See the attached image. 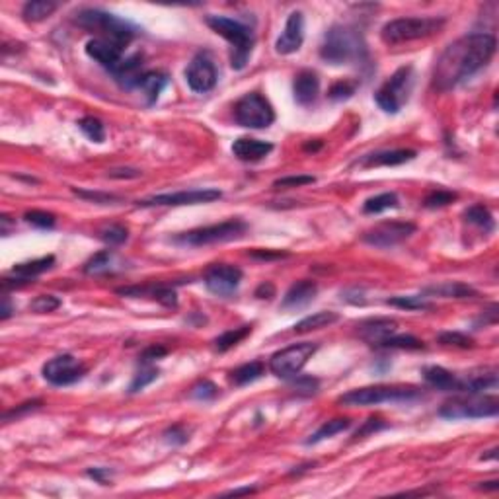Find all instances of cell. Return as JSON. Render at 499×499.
I'll return each mask as SVG.
<instances>
[{
	"mask_svg": "<svg viewBox=\"0 0 499 499\" xmlns=\"http://www.w3.org/2000/svg\"><path fill=\"white\" fill-rule=\"evenodd\" d=\"M498 42L491 33H468L453 42L441 53L433 71V84L441 92H448L458 84L466 82L482 71L496 55Z\"/></svg>",
	"mask_w": 499,
	"mask_h": 499,
	"instance_id": "6da1fadb",
	"label": "cell"
},
{
	"mask_svg": "<svg viewBox=\"0 0 499 499\" xmlns=\"http://www.w3.org/2000/svg\"><path fill=\"white\" fill-rule=\"evenodd\" d=\"M322 61L330 64H359L369 59L367 43L361 31L351 26H332L324 35L320 45Z\"/></svg>",
	"mask_w": 499,
	"mask_h": 499,
	"instance_id": "7a4b0ae2",
	"label": "cell"
},
{
	"mask_svg": "<svg viewBox=\"0 0 499 499\" xmlns=\"http://www.w3.org/2000/svg\"><path fill=\"white\" fill-rule=\"evenodd\" d=\"M74 21L84 30L98 33L100 40L114 43L121 49H125L133 42L141 31L135 24L115 16L112 12L100 10V8H84V10L76 12Z\"/></svg>",
	"mask_w": 499,
	"mask_h": 499,
	"instance_id": "3957f363",
	"label": "cell"
},
{
	"mask_svg": "<svg viewBox=\"0 0 499 499\" xmlns=\"http://www.w3.org/2000/svg\"><path fill=\"white\" fill-rule=\"evenodd\" d=\"M207 26L211 30L225 37L232 45L230 47V64L234 71H242L250 61L254 49V31L246 24L227 18V16H207Z\"/></svg>",
	"mask_w": 499,
	"mask_h": 499,
	"instance_id": "277c9868",
	"label": "cell"
},
{
	"mask_svg": "<svg viewBox=\"0 0 499 499\" xmlns=\"http://www.w3.org/2000/svg\"><path fill=\"white\" fill-rule=\"evenodd\" d=\"M421 396V390L416 386H365L355 388L338 398V404L347 408H359V405H378V404H402V402H414Z\"/></svg>",
	"mask_w": 499,
	"mask_h": 499,
	"instance_id": "5b68a950",
	"label": "cell"
},
{
	"mask_svg": "<svg viewBox=\"0 0 499 499\" xmlns=\"http://www.w3.org/2000/svg\"><path fill=\"white\" fill-rule=\"evenodd\" d=\"M445 26V18L433 16H408L386 21L380 30V40L386 45H400V43L426 40L435 35L437 31Z\"/></svg>",
	"mask_w": 499,
	"mask_h": 499,
	"instance_id": "8992f818",
	"label": "cell"
},
{
	"mask_svg": "<svg viewBox=\"0 0 499 499\" xmlns=\"http://www.w3.org/2000/svg\"><path fill=\"white\" fill-rule=\"evenodd\" d=\"M414 82H416L414 67L412 64L400 67L374 94L378 107L386 114H398L408 104L410 94L414 90Z\"/></svg>",
	"mask_w": 499,
	"mask_h": 499,
	"instance_id": "52a82bcc",
	"label": "cell"
},
{
	"mask_svg": "<svg viewBox=\"0 0 499 499\" xmlns=\"http://www.w3.org/2000/svg\"><path fill=\"white\" fill-rule=\"evenodd\" d=\"M248 225L240 218H230L218 225H209V227H199V229L187 230L177 234L174 242L182 244V246H209V244H222V242H230V240H238L246 234Z\"/></svg>",
	"mask_w": 499,
	"mask_h": 499,
	"instance_id": "ba28073f",
	"label": "cell"
},
{
	"mask_svg": "<svg viewBox=\"0 0 499 499\" xmlns=\"http://www.w3.org/2000/svg\"><path fill=\"white\" fill-rule=\"evenodd\" d=\"M499 414L498 396L462 394L441 405L439 416L447 419H482L496 417Z\"/></svg>",
	"mask_w": 499,
	"mask_h": 499,
	"instance_id": "9c48e42d",
	"label": "cell"
},
{
	"mask_svg": "<svg viewBox=\"0 0 499 499\" xmlns=\"http://www.w3.org/2000/svg\"><path fill=\"white\" fill-rule=\"evenodd\" d=\"M316 351H318V343L302 342L289 345V347L271 355L270 371L279 378L291 380L301 373L304 365L308 363V359H312V355Z\"/></svg>",
	"mask_w": 499,
	"mask_h": 499,
	"instance_id": "30bf717a",
	"label": "cell"
},
{
	"mask_svg": "<svg viewBox=\"0 0 499 499\" xmlns=\"http://www.w3.org/2000/svg\"><path fill=\"white\" fill-rule=\"evenodd\" d=\"M234 119L246 129H268L275 121V112L260 92H250L234 105Z\"/></svg>",
	"mask_w": 499,
	"mask_h": 499,
	"instance_id": "8fae6325",
	"label": "cell"
},
{
	"mask_svg": "<svg viewBox=\"0 0 499 499\" xmlns=\"http://www.w3.org/2000/svg\"><path fill=\"white\" fill-rule=\"evenodd\" d=\"M222 198V193L213 187L205 189H189V191H176V193H160L143 201H137L139 207H182V205H199V203H211L215 199Z\"/></svg>",
	"mask_w": 499,
	"mask_h": 499,
	"instance_id": "7c38bea8",
	"label": "cell"
},
{
	"mask_svg": "<svg viewBox=\"0 0 499 499\" xmlns=\"http://www.w3.org/2000/svg\"><path fill=\"white\" fill-rule=\"evenodd\" d=\"M84 374H86V365L71 353L57 355L43 365L45 380L55 386L74 385L82 378Z\"/></svg>",
	"mask_w": 499,
	"mask_h": 499,
	"instance_id": "4fadbf2b",
	"label": "cell"
},
{
	"mask_svg": "<svg viewBox=\"0 0 499 499\" xmlns=\"http://www.w3.org/2000/svg\"><path fill=\"white\" fill-rule=\"evenodd\" d=\"M417 227L414 222H402V220H390V222H380L374 229L367 230L363 234V242L374 248H392L396 244L410 238Z\"/></svg>",
	"mask_w": 499,
	"mask_h": 499,
	"instance_id": "5bb4252c",
	"label": "cell"
},
{
	"mask_svg": "<svg viewBox=\"0 0 499 499\" xmlns=\"http://www.w3.org/2000/svg\"><path fill=\"white\" fill-rule=\"evenodd\" d=\"M217 67L209 53H198L186 69L187 86L198 94H207L217 86Z\"/></svg>",
	"mask_w": 499,
	"mask_h": 499,
	"instance_id": "9a60e30c",
	"label": "cell"
},
{
	"mask_svg": "<svg viewBox=\"0 0 499 499\" xmlns=\"http://www.w3.org/2000/svg\"><path fill=\"white\" fill-rule=\"evenodd\" d=\"M205 287L217 297H230L238 291L242 283V270L229 263H215L205 271Z\"/></svg>",
	"mask_w": 499,
	"mask_h": 499,
	"instance_id": "2e32d148",
	"label": "cell"
},
{
	"mask_svg": "<svg viewBox=\"0 0 499 499\" xmlns=\"http://www.w3.org/2000/svg\"><path fill=\"white\" fill-rule=\"evenodd\" d=\"M304 42V14L295 10L289 14L285 28L275 42V51L279 55H292L302 47Z\"/></svg>",
	"mask_w": 499,
	"mask_h": 499,
	"instance_id": "e0dca14e",
	"label": "cell"
},
{
	"mask_svg": "<svg viewBox=\"0 0 499 499\" xmlns=\"http://www.w3.org/2000/svg\"><path fill=\"white\" fill-rule=\"evenodd\" d=\"M86 55L94 59L98 64H102L105 71H110L112 74L117 73V69L123 64V49L117 47L114 43L100 40V37H94L90 42L86 43Z\"/></svg>",
	"mask_w": 499,
	"mask_h": 499,
	"instance_id": "ac0fdd59",
	"label": "cell"
},
{
	"mask_svg": "<svg viewBox=\"0 0 499 499\" xmlns=\"http://www.w3.org/2000/svg\"><path fill=\"white\" fill-rule=\"evenodd\" d=\"M292 94H295V102L302 107H310L320 94V78L314 71L304 69L295 76L292 82Z\"/></svg>",
	"mask_w": 499,
	"mask_h": 499,
	"instance_id": "d6986e66",
	"label": "cell"
},
{
	"mask_svg": "<svg viewBox=\"0 0 499 499\" xmlns=\"http://www.w3.org/2000/svg\"><path fill=\"white\" fill-rule=\"evenodd\" d=\"M271 150H273L271 143L260 139H250V137H240L232 145V155L242 162H260Z\"/></svg>",
	"mask_w": 499,
	"mask_h": 499,
	"instance_id": "ffe728a7",
	"label": "cell"
},
{
	"mask_svg": "<svg viewBox=\"0 0 499 499\" xmlns=\"http://www.w3.org/2000/svg\"><path fill=\"white\" fill-rule=\"evenodd\" d=\"M396 330H398V322L390 320V318H371V320H365L357 326L359 338H363L365 342L376 345V347L388 335L396 333Z\"/></svg>",
	"mask_w": 499,
	"mask_h": 499,
	"instance_id": "44dd1931",
	"label": "cell"
},
{
	"mask_svg": "<svg viewBox=\"0 0 499 499\" xmlns=\"http://www.w3.org/2000/svg\"><path fill=\"white\" fill-rule=\"evenodd\" d=\"M417 156L416 150L410 148H394V150H378V152H371V155L363 156L359 160V164L363 168H374V166H400L410 160H414Z\"/></svg>",
	"mask_w": 499,
	"mask_h": 499,
	"instance_id": "7402d4cb",
	"label": "cell"
},
{
	"mask_svg": "<svg viewBox=\"0 0 499 499\" xmlns=\"http://www.w3.org/2000/svg\"><path fill=\"white\" fill-rule=\"evenodd\" d=\"M318 292V285L310 279H301L292 283L289 291L285 292L283 301H281V308L283 310H291V308H302L316 297Z\"/></svg>",
	"mask_w": 499,
	"mask_h": 499,
	"instance_id": "603a6c76",
	"label": "cell"
},
{
	"mask_svg": "<svg viewBox=\"0 0 499 499\" xmlns=\"http://www.w3.org/2000/svg\"><path fill=\"white\" fill-rule=\"evenodd\" d=\"M117 295H125V297H152L155 301L164 304L168 308H176L177 306V295L172 287L168 285H155V287H121L117 289Z\"/></svg>",
	"mask_w": 499,
	"mask_h": 499,
	"instance_id": "cb8c5ba5",
	"label": "cell"
},
{
	"mask_svg": "<svg viewBox=\"0 0 499 499\" xmlns=\"http://www.w3.org/2000/svg\"><path fill=\"white\" fill-rule=\"evenodd\" d=\"M423 380L427 385L433 386L437 390H443V392H458L462 390V383H460V376L453 374L443 367H426L423 369Z\"/></svg>",
	"mask_w": 499,
	"mask_h": 499,
	"instance_id": "d4e9b609",
	"label": "cell"
},
{
	"mask_svg": "<svg viewBox=\"0 0 499 499\" xmlns=\"http://www.w3.org/2000/svg\"><path fill=\"white\" fill-rule=\"evenodd\" d=\"M168 86V74L160 73V71H145L143 76L139 78L137 88L143 92L146 98V104L152 105L160 98V94L164 92V88Z\"/></svg>",
	"mask_w": 499,
	"mask_h": 499,
	"instance_id": "484cf974",
	"label": "cell"
},
{
	"mask_svg": "<svg viewBox=\"0 0 499 499\" xmlns=\"http://www.w3.org/2000/svg\"><path fill=\"white\" fill-rule=\"evenodd\" d=\"M423 295H431V297H443V299H474L478 297V291L472 289L470 285L458 283V281H447L441 285H431L423 289Z\"/></svg>",
	"mask_w": 499,
	"mask_h": 499,
	"instance_id": "4316f807",
	"label": "cell"
},
{
	"mask_svg": "<svg viewBox=\"0 0 499 499\" xmlns=\"http://www.w3.org/2000/svg\"><path fill=\"white\" fill-rule=\"evenodd\" d=\"M53 265H55V256H43V258H37V260L16 263V265L12 268V273H14L16 277H21V279H26L30 283L31 279H35V277H40L42 273L51 270Z\"/></svg>",
	"mask_w": 499,
	"mask_h": 499,
	"instance_id": "83f0119b",
	"label": "cell"
},
{
	"mask_svg": "<svg viewBox=\"0 0 499 499\" xmlns=\"http://www.w3.org/2000/svg\"><path fill=\"white\" fill-rule=\"evenodd\" d=\"M340 320V314L338 312H332V310H322V312H316V314H310V316H306V318H302L301 322L295 324V332L297 333H306V332H312V330H322V328H328V326H332Z\"/></svg>",
	"mask_w": 499,
	"mask_h": 499,
	"instance_id": "f1b7e54d",
	"label": "cell"
},
{
	"mask_svg": "<svg viewBox=\"0 0 499 499\" xmlns=\"http://www.w3.org/2000/svg\"><path fill=\"white\" fill-rule=\"evenodd\" d=\"M57 8H59V4L51 2V0H31V2L24 4L21 16L26 21H42L45 18H49Z\"/></svg>",
	"mask_w": 499,
	"mask_h": 499,
	"instance_id": "f546056e",
	"label": "cell"
},
{
	"mask_svg": "<svg viewBox=\"0 0 499 499\" xmlns=\"http://www.w3.org/2000/svg\"><path fill=\"white\" fill-rule=\"evenodd\" d=\"M263 373H265V365L261 363V361H250V363L236 367V369L230 373V380L236 386H244L261 378Z\"/></svg>",
	"mask_w": 499,
	"mask_h": 499,
	"instance_id": "4dcf8cb0",
	"label": "cell"
},
{
	"mask_svg": "<svg viewBox=\"0 0 499 499\" xmlns=\"http://www.w3.org/2000/svg\"><path fill=\"white\" fill-rule=\"evenodd\" d=\"M115 265V254L112 250H104L92 256L90 260L84 263V273L86 275H102V273H110L114 271Z\"/></svg>",
	"mask_w": 499,
	"mask_h": 499,
	"instance_id": "1f68e13d",
	"label": "cell"
},
{
	"mask_svg": "<svg viewBox=\"0 0 499 499\" xmlns=\"http://www.w3.org/2000/svg\"><path fill=\"white\" fill-rule=\"evenodd\" d=\"M349 427H351V421L347 417H335V419H330V421H324L322 426L318 427V431L314 435H310V439L306 441V445H316V443H320L324 439L338 435V433H342V431L349 429Z\"/></svg>",
	"mask_w": 499,
	"mask_h": 499,
	"instance_id": "d6a6232c",
	"label": "cell"
},
{
	"mask_svg": "<svg viewBox=\"0 0 499 499\" xmlns=\"http://www.w3.org/2000/svg\"><path fill=\"white\" fill-rule=\"evenodd\" d=\"M398 195L394 191H386V193H378L374 198H369L363 203V211L367 215H378V213H385L388 209L398 207Z\"/></svg>",
	"mask_w": 499,
	"mask_h": 499,
	"instance_id": "836d02e7",
	"label": "cell"
},
{
	"mask_svg": "<svg viewBox=\"0 0 499 499\" xmlns=\"http://www.w3.org/2000/svg\"><path fill=\"white\" fill-rule=\"evenodd\" d=\"M250 333H252V326H240V328H234V330H229V332H225L222 335H218L217 340H215V349L220 351V353H225V351H229L232 349L234 345H238L244 338H248Z\"/></svg>",
	"mask_w": 499,
	"mask_h": 499,
	"instance_id": "e575fe53",
	"label": "cell"
},
{
	"mask_svg": "<svg viewBox=\"0 0 499 499\" xmlns=\"http://www.w3.org/2000/svg\"><path fill=\"white\" fill-rule=\"evenodd\" d=\"M378 347H385V349H423L426 345H423L421 340H417L416 335L392 333V335H388L386 340L378 343Z\"/></svg>",
	"mask_w": 499,
	"mask_h": 499,
	"instance_id": "d590c367",
	"label": "cell"
},
{
	"mask_svg": "<svg viewBox=\"0 0 499 499\" xmlns=\"http://www.w3.org/2000/svg\"><path fill=\"white\" fill-rule=\"evenodd\" d=\"M464 220L470 222V225H476L480 229H484L486 232H491L493 230V217L489 213L488 207L484 205H472L464 211Z\"/></svg>",
	"mask_w": 499,
	"mask_h": 499,
	"instance_id": "8d00e7d4",
	"label": "cell"
},
{
	"mask_svg": "<svg viewBox=\"0 0 499 499\" xmlns=\"http://www.w3.org/2000/svg\"><path fill=\"white\" fill-rule=\"evenodd\" d=\"M78 127H80V131H82L84 135L88 137L90 141H94V143H104L105 141V127L98 117H94V115L82 117L78 121Z\"/></svg>",
	"mask_w": 499,
	"mask_h": 499,
	"instance_id": "74e56055",
	"label": "cell"
},
{
	"mask_svg": "<svg viewBox=\"0 0 499 499\" xmlns=\"http://www.w3.org/2000/svg\"><path fill=\"white\" fill-rule=\"evenodd\" d=\"M386 304L398 306V308H405V310H429L431 308V302L426 301V297H414V295L392 297V299L386 301Z\"/></svg>",
	"mask_w": 499,
	"mask_h": 499,
	"instance_id": "f35d334b",
	"label": "cell"
},
{
	"mask_svg": "<svg viewBox=\"0 0 499 499\" xmlns=\"http://www.w3.org/2000/svg\"><path fill=\"white\" fill-rule=\"evenodd\" d=\"M158 374L160 373H158V369H156V367L145 365V369H141V371L135 374L133 383L129 385V394H137V392L145 390L146 386L150 385V383H155L156 378H158Z\"/></svg>",
	"mask_w": 499,
	"mask_h": 499,
	"instance_id": "ab89813d",
	"label": "cell"
},
{
	"mask_svg": "<svg viewBox=\"0 0 499 499\" xmlns=\"http://www.w3.org/2000/svg\"><path fill=\"white\" fill-rule=\"evenodd\" d=\"M98 236H100V240L105 242L107 246H119V244H123L125 240H127L129 232H127L123 225H110V227L100 230Z\"/></svg>",
	"mask_w": 499,
	"mask_h": 499,
	"instance_id": "60d3db41",
	"label": "cell"
},
{
	"mask_svg": "<svg viewBox=\"0 0 499 499\" xmlns=\"http://www.w3.org/2000/svg\"><path fill=\"white\" fill-rule=\"evenodd\" d=\"M61 306V299H57L55 295H40L30 302V310L37 314H47V312L57 310Z\"/></svg>",
	"mask_w": 499,
	"mask_h": 499,
	"instance_id": "b9f144b4",
	"label": "cell"
},
{
	"mask_svg": "<svg viewBox=\"0 0 499 499\" xmlns=\"http://www.w3.org/2000/svg\"><path fill=\"white\" fill-rule=\"evenodd\" d=\"M24 218L33 225V227H37V229H53L55 227V222H57V218L53 213H47V211H40V209H33V211H28Z\"/></svg>",
	"mask_w": 499,
	"mask_h": 499,
	"instance_id": "7bdbcfd3",
	"label": "cell"
},
{
	"mask_svg": "<svg viewBox=\"0 0 499 499\" xmlns=\"http://www.w3.org/2000/svg\"><path fill=\"white\" fill-rule=\"evenodd\" d=\"M439 343H443V345H453V347H460V349H470V347H474V340L472 338H468L466 333H460V332H443L439 333Z\"/></svg>",
	"mask_w": 499,
	"mask_h": 499,
	"instance_id": "ee69618b",
	"label": "cell"
},
{
	"mask_svg": "<svg viewBox=\"0 0 499 499\" xmlns=\"http://www.w3.org/2000/svg\"><path fill=\"white\" fill-rule=\"evenodd\" d=\"M457 199V193H453V191H445V189H437L433 193H429L423 201V205L427 209H439V207H445L448 203H453Z\"/></svg>",
	"mask_w": 499,
	"mask_h": 499,
	"instance_id": "f6af8a7d",
	"label": "cell"
},
{
	"mask_svg": "<svg viewBox=\"0 0 499 499\" xmlns=\"http://www.w3.org/2000/svg\"><path fill=\"white\" fill-rule=\"evenodd\" d=\"M357 90V82H349V80H342V82H335L330 88V92L328 96L335 100V102H340V100H347V98H351Z\"/></svg>",
	"mask_w": 499,
	"mask_h": 499,
	"instance_id": "bcb514c9",
	"label": "cell"
},
{
	"mask_svg": "<svg viewBox=\"0 0 499 499\" xmlns=\"http://www.w3.org/2000/svg\"><path fill=\"white\" fill-rule=\"evenodd\" d=\"M316 177L314 176H285L273 182L275 189H289V187H301L306 184H314Z\"/></svg>",
	"mask_w": 499,
	"mask_h": 499,
	"instance_id": "7dc6e473",
	"label": "cell"
},
{
	"mask_svg": "<svg viewBox=\"0 0 499 499\" xmlns=\"http://www.w3.org/2000/svg\"><path fill=\"white\" fill-rule=\"evenodd\" d=\"M74 193L78 198L88 199V201H94V203H102V205H107V203H117L119 198L117 195H112V193H100V191H88V189H73Z\"/></svg>",
	"mask_w": 499,
	"mask_h": 499,
	"instance_id": "c3c4849f",
	"label": "cell"
},
{
	"mask_svg": "<svg viewBox=\"0 0 499 499\" xmlns=\"http://www.w3.org/2000/svg\"><path fill=\"white\" fill-rule=\"evenodd\" d=\"M218 394V388L211 380H203V383H199L191 388V398H195V400H203V402H207V400H213L215 396Z\"/></svg>",
	"mask_w": 499,
	"mask_h": 499,
	"instance_id": "681fc988",
	"label": "cell"
},
{
	"mask_svg": "<svg viewBox=\"0 0 499 499\" xmlns=\"http://www.w3.org/2000/svg\"><path fill=\"white\" fill-rule=\"evenodd\" d=\"M164 439H166V443H172V445H184L189 437H187V429L184 426H172L164 431Z\"/></svg>",
	"mask_w": 499,
	"mask_h": 499,
	"instance_id": "f907efd6",
	"label": "cell"
},
{
	"mask_svg": "<svg viewBox=\"0 0 499 499\" xmlns=\"http://www.w3.org/2000/svg\"><path fill=\"white\" fill-rule=\"evenodd\" d=\"M168 353V349L166 347H162V345H150V347H146L145 351L141 353V363L143 365H150L152 361H156V359H162L164 355Z\"/></svg>",
	"mask_w": 499,
	"mask_h": 499,
	"instance_id": "816d5d0a",
	"label": "cell"
},
{
	"mask_svg": "<svg viewBox=\"0 0 499 499\" xmlns=\"http://www.w3.org/2000/svg\"><path fill=\"white\" fill-rule=\"evenodd\" d=\"M292 380V385L297 386V390L299 392H304V394H314L316 392V388H318V380L316 378H308V376H295V378H291Z\"/></svg>",
	"mask_w": 499,
	"mask_h": 499,
	"instance_id": "f5cc1de1",
	"label": "cell"
},
{
	"mask_svg": "<svg viewBox=\"0 0 499 499\" xmlns=\"http://www.w3.org/2000/svg\"><path fill=\"white\" fill-rule=\"evenodd\" d=\"M42 400H33V402H26V404L18 405V408H14V410L4 414V421H10L12 417H20L21 414H26V412H33V410L42 408Z\"/></svg>",
	"mask_w": 499,
	"mask_h": 499,
	"instance_id": "db71d44e",
	"label": "cell"
},
{
	"mask_svg": "<svg viewBox=\"0 0 499 499\" xmlns=\"http://www.w3.org/2000/svg\"><path fill=\"white\" fill-rule=\"evenodd\" d=\"M252 258H256V260H281V258H287L289 254L287 252H271V250H256V252H252L250 254Z\"/></svg>",
	"mask_w": 499,
	"mask_h": 499,
	"instance_id": "11a10c76",
	"label": "cell"
},
{
	"mask_svg": "<svg viewBox=\"0 0 499 499\" xmlns=\"http://www.w3.org/2000/svg\"><path fill=\"white\" fill-rule=\"evenodd\" d=\"M378 429H385V423H383L380 419H369V421H365V426L355 433V441L361 439V437L369 435V433H373V431H378Z\"/></svg>",
	"mask_w": 499,
	"mask_h": 499,
	"instance_id": "9f6ffc18",
	"label": "cell"
},
{
	"mask_svg": "<svg viewBox=\"0 0 499 499\" xmlns=\"http://www.w3.org/2000/svg\"><path fill=\"white\" fill-rule=\"evenodd\" d=\"M86 474H88L90 478L96 480L98 484H105L107 480L112 478V474H114V472H112L110 468H90Z\"/></svg>",
	"mask_w": 499,
	"mask_h": 499,
	"instance_id": "6f0895ef",
	"label": "cell"
},
{
	"mask_svg": "<svg viewBox=\"0 0 499 499\" xmlns=\"http://www.w3.org/2000/svg\"><path fill=\"white\" fill-rule=\"evenodd\" d=\"M112 177H139L141 176V170H135V168H115L110 172Z\"/></svg>",
	"mask_w": 499,
	"mask_h": 499,
	"instance_id": "680465c9",
	"label": "cell"
},
{
	"mask_svg": "<svg viewBox=\"0 0 499 499\" xmlns=\"http://www.w3.org/2000/svg\"><path fill=\"white\" fill-rule=\"evenodd\" d=\"M275 295V287L271 283H261L260 287L256 289V297L258 299H271Z\"/></svg>",
	"mask_w": 499,
	"mask_h": 499,
	"instance_id": "91938a15",
	"label": "cell"
},
{
	"mask_svg": "<svg viewBox=\"0 0 499 499\" xmlns=\"http://www.w3.org/2000/svg\"><path fill=\"white\" fill-rule=\"evenodd\" d=\"M12 314H14V308H12L10 304V297L4 295V297H2V308H0V320H8Z\"/></svg>",
	"mask_w": 499,
	"mask_h": 499,
	"instance_id": "94428289",
	"label": "cell"
},
{
	"mask_svg": "<svg viewBox=\"0 0 499 499\" xmlns=\"http://www.w3.org/2000/svg\"><path fill=\"white\" fill-rule=\"evenodd\" d=\"M258 491V488H250V486H246V488H234V489H230V491H227L225 496H242V493H256Z\"/></svg>",
	"mask_w": 499,
	"mask_h": 499,
	"instance_id": "6125c7cd",
	"label": "cell"
},
{
	"mask_svg": "<svg viewBox=\"0 0 499 499\" xmlns=\"http://www.w3.org/2000/svg\"><path fill=\"white\" fill-rule=\"evenodd\" d=\"M0 225H2V234L6 236V234H8V229H10L12 225L10 217H8V215H2V217H0Z\"/></svg>",
	"mask_w": 499,
	"mask_h": 499,
	"instance_id": "be15d7a7",
	"label": "cell"
},
{
	"mask_svg": "<svg viewBox=\"0 0 499 499\" xmlns=\"http://www.w3.org/2000/svg\"><path fill=\"white\" fill-rule=\"evenodd\" d=\"M482 489H498L499 482H484V486H480Z\"/></svg>",
	"mask_w": 499,
	"mask_h": 499,
	"instance_id": "e7e4bbea",
	"label": "cell"
}]
</instances>
